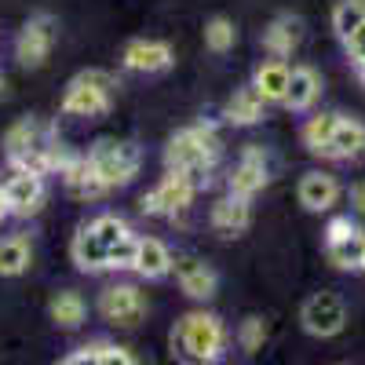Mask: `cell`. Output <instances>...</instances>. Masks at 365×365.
Here are the masks:
<instances>
[{
	"label": "cell",
	"instance_id": "35",
	"mask_svg": "<svg viewBox=\"0 0 365 365\" xmlns=\"http://www.w3.org/2000/svg\"><path fill=\"white\" fill-rule=\"evenodd\" d=\"M344 44H347V51H351V58H354V66H365V26L358 29V34H351Z\"/></svg>",
	"mask_w": 365,
	"mask_h": 365
},
{
	"label": "cell",
	"instance_id": "38",
	"mask_svg": "<svg viewBox=\"0 0 365 365\" xmlns=\"http://www.w3.org/2000/svg\"><path fill=\"white\" fill-rule=\"evenodd\" d=\"M358 77H361V84H365V66H358Z\"/></svg>",
	"mask_w": 365,
	"mask_h": 365
},
{
	"label": "cell",
	"instance_id": "6",
	"mask_svg": "<svg viewBox=\"0 0 365 365\" xmlns=\"http://www.w3.org/2000/svg\"><path fill=\"white\" fill-rule=\"evenodd\" d=\"M299 325L303 332H311L318 340H329V336H340L344 325H347V307L336 292H314L303 299L299 307Z\"/></svg>",
	"mask_w": 365,
	"mask_h": 365
},
{
	"label": "cell",
	"instance_id": "3",
	"mask_svg": "<svg viewBox=\"0 0 365 365\" xmlns=\"http://www.w3.org/2000/svg\"><path fill=\"white\" fill-rule=\"evenodd\" d=\"M55 135L48 125H41L37 117H22L4 132V158L11 161V168H29L48 175V150H51Z\"/></svg>",
	"mask_w": 365,
	"mask_h": 365
},
{
	"label": "cell",
	"instance_id": "5",
	"mask_svg": "<svg viewBox=\"0 0 365 365\" xmlns=\"http://www.w3.org/2000/svg\"><path fill=\"white\" fill-rule=\"evenodd\" d=\"M88 161L96 165L103 182L113 190V187H125V182L135 179L143 154H139V146L128 143V139H99L96 146L88 150Z\"/></svg>",
	"mask_w": 365,
	"mask_h": 365
},
{
	"label": "cell",
	"instance_id": "19",
	"mask_svg": "<svg viewBox=\"0 0 365 365\" xmlns=\"http://www.w3.org/2000/svg\"><path fill=\"white\" fill-rule=\"evenodd\" d=\"M299 37H303V22H299L296 15H278V19L263 29V48H267L274 58H285V55L296 51Z\"/></svg>",
	"mask_w": 365,
	"mask_h": 365
},
{
	"label": "cell",
	"instance_id": "9",
	"mask_svg": "<svg viewBox=\"0 0 365 365\" xmlns=\"http://www.w3.org/2000/svg\"><path fill=\"white\" fill-rule=\"evenodd\" d=\"M99 314H103L110 325L132 329V325H139L143 314H146V296H143L135 285H110V289H103V296H99Z\"/></svg>",
	"mask_w": 365,
	"mask_h": 365
},
{
	"label": "cell",
	"instance_id": "32",
	"mask_svg": "<svg viewBox=\"0 0 365 365\" xmlns=\"http://www.w3.org/2000/svg\"><path fill=\"white\" fill-rule=\"evenodd\" d=\"M135 249H139V237H135V234H125L117 245H110V267H113V270H132Z\"/></svg>",
	"mask_w": 365,
	"mask_h": 365
},
{
	"label": "cell",
	"instance_id": "37",
	"mask_svg": "<svg viewBox=\"0 0 365 365\" xmlns=\"http://www.w3.org/2000/svg\"><path fill=\"white\" fill-rule=\"evenodd\" d=\"M11 216V208H8V194H4V182H0V223H4Z\"/></svg>",
	"mask_w": 365,
	"mask_h": 365
},
{
	"label": "cell",
	"instance_id": "40",
	"mask_svg": "<svg viewBox=\"0 0 365 365\" xmlns=\"http://www.w3.org/2000/svg\"><path fill=\"white\" fill-rule=\"evenodd\" d=\"M0 91H4V77H0Z\"/></svg>",
	"mask_w": 365,
	"mask_h": 365
},
{
	"label": "cell",
	"instance_id": "21",
	"mask_svg": "<svg viewBox=\"0 0 365 365\" xmlns=\"http://www.w3.org/2000/svg\"><path fill=\"white\" fill-rule=\"evenodd\" d=\"M322 96V77L311 70V66H296L289 73V88H285V106L289 110H311L314 99Z\"/></svg>",
	"mask_w": 365,
	"mask_h": 365
},
{
	"label": "cell",
	"instance_id": "4",
	"mask_svg": "<svg viewBox=\"0 0 365 365\" xmlns=\"http://www.w3.org/2000/svg\"><path fill=\"white\" fill-rule=\"evenodd\" d=\"M113 77L106 70H84L66 84L63 110L73 117H103L113 103Z\"/></svg>",
	"mask_w": 365,
	"mask_h": 365
},
{
	"label": "cell",
	"instance_id": "11",
	"mask_svg": "<svg viewBox=\"0 0 365 365\" xmlns=\"http://www.w3.org/2000/svg\"><path fill=\"white\" fill-rule=\"evenodd\" d=\"M267 179H270V168H267L263 146H245V150H241V161H237L234 172H230V194L252 201V197L267 187Z\"/></svg>",
	"mask_w": 365,
	"mask_h": 365
},
{
	"label": "cell",
	"instance_id": "33",
	"mask_svg": "<svg viewBox=\"0 0 365 365\" xmlns=\"http://www.w3.org/2000/svg\"><path fill=\"white\" fill-rule=\"evenodd\" d=\"M91 230H96V234L106 241V245H117V241L125 237V234H132L128 223L120 220V216H110V212H106V216H99V220H91Z\"/></svg>",
	"mask_w": 365,
	"mask_h": 365
},
{
	"label": "cell",
	"instance_id": "13",
	"mask_svg": "<svg viewBox=\"0 0 365 365\" xmlns=\"http://www.w3.org/2000/svg\"><path fill=\"white\" fill-rule=\"evenodd\" d=\"M212 230L220 237H241L252 223V208H249V197H237V194H227L223 201L212 205V216H208Z\"/></svg>",
	"mask_w": 365,
	"mask_h": 365
},
{
	"label": "cell",
	"instance_id": "22",
	"mask_svg": "<svg viewBox=\"0 0 365 365\" xmlns=\"http://www.w3.org/2000/svg\"><path fill=\"white\" fill-rule=\"evenodd\" d=\"M263 106H267V99L256 91V84H249V88H237L234 96L227 99V106H223V113H227V120L230 125H256V120H263Z\"/></svg>",
	"mask_w": 365,
	"mask_h": 365
},
{
	"label": "cell",
	"instance_id": "30",
	"mask_svg": "<svg viewBox=\"0 0 365 365\" xmlns=\"http://www.w3.org/2000/svg\"><path fill=\"white\" fill-rule=\"evenodd\" d=\"M234 41H237V29H234V22L227 19V15H216V19H208L205 22V44L212 48V51H230L234 48Z\"/></svg>",
	"mask_w": 365,
	"mask_h": 365
},
{
	"label": "cell",
	"instance_id": "27",
	"mask_svg": "<svg viewBox=\"0 0 365 365\" xmlns=\"http://www.w3.org/2000/svg\"><path fill=\"white\" fill-rule=\"evenodd\" d=\"M29 267V241L22 234L0 237V278H19Z\"/></svg>",
	"mask_w": 365,
	"mask_h": 365
},
{
	"label": "cell",
	"instance_id": "25",
	"mask_svg": "<svg viewBox=\"0 0 365 365\" xmlns=\"http://www.w3.org/2000/svg\"><path fill=\"white\" fill-rule=\"evenodd\" d=\"M361 252H365V234L361 230L336 237V241H325V256L336 270H361Z\"/></svg>",
	"mask_w": 365,
	"mask_h": 365
},
{
	"label": "cell",
	"instance_id": "1",
	"mask_svg": "<svg viewBox=\"0 0 365 365\" xmlns=\"http://www.w3.org/2000/svg\"><path fill=\"white\" fill-rule=\"evenodd\" d=\"M168 347H172V358L179 361H194V365L220 361L227 351V325L208 311H190L172 325Z\"/></svg>",
	"mask_w": 365,
	"mask_h": 365
},
{
	"label": "cell",
	"instance_id": "10",
	"mask_svg": "<svg viewBox=\"0 0 365 365\" xmlns=\"http://www.w3.org/2000/svg\"><path fill=\"white\" fill-rule=\"evenodd\" d=\"M4 194H8V208L11 216H37L44 208V175L41 172H29V168H15L11 179H4Z\"/></svg>",
	"mask_w": 365,
	"mask_h": 365
},
{
	"label": "cell",
	"instance_id": "17",
	"mask_svg": "<svg viewBox=\"0 0 365 365\" xmlns=\"http://www.w3.org/2000/svg\"><path fill=\"white\" fill-rule=\"evenodd\" d=\"M63 182H66V190L81 201H96L103 197L110 187L103 182V175L96 172V165H91L88 158H73L66 168H63Z\"/></svg>",
	"mask_w": 365,
	"mask_h": 365
},
{
	"label": "cell",
	"instance_id": "14",
	"mask_svg": "<svg viewBox=\"0 0 365 365\" xmlns=\"http://www.w3.org/2000/svg\"><path fill=\"white\" fill-rule=\"evenodd\" d=\"M120 58H125V66L132 73H161V70L172 66L175 55L165 41H128Z\"/></svg>",
	"mask_w": 365,
	"mask_h": 365
},
{
	"label": "cell",
	"instance_id": "12",
	"mask_svg": "<svg viewBox=\"0 0 365 365\" xmlns=\"http://www.w3.org/2000/svg\"><path fill=\"white\" fill-rule=\"evenodd\" d=\"M172 270H175L179 289L187 292L190 299H212V296H216L220 278H216V270H212L201 256H179V259H172Z\"/></svg>",
	"mask_w": 365,
	"mask_h": 365
},
{
	"label": "cell",
	"instance_id": "24",
	"mask_svg": "<svg viewBox=\"0 0 365 365\" xmlns=\"http://www.w3.org/2000/svg\"><path fill=\"white\" fill-rule=\"evenodd\" d=\"M289 66L282 63V58H270V63H259V70H256V77H252V84H256V91L267 99V103H285V88H289Z\"/></svg>",
	"mask_w": 365,
	"mask_h": 365
},
{
	"label": "cell",
	"instance_id": "39",
	"mask_svg": "<svg viewBox=\"0 0 365 365\" xmlns=\"http://www.w3.org/2000/svg\"><path fill=\"white\" fill-rule=\"evenodd\" d=\"M361 270H365V252H361Z\"/></svg>",
	"mask_w": 365,
	"mask_h": 365
},
{
	"label": "cell",
	"instance_id": "8",
	"mask_svg": "<svg viewBox=\"0 0 365 365\" xmlns=\"http://www.w3.org/2000/svg\"><path fill=\"white\" fill-rule=\"evenodd\" d=\"M55 34H58L55 15H48V11L29 15L26 26H22V34H19V41H15V58L26 70H41L48 63V55H51Z\"/></svg>",
	"mask_w": 365,
	"mask_h": 365
},
{
	"label": "cell",
	"instance_id": "34",
	"mask_svg": "<svg viewBox=\"0 0 365 365\" xmlns=\"http://www.w3.org/2000/svg\"><path fill=\"white\" fill-rule=\"evenodd\" d=\"M358 230V223L351 220V216H336L329 227H325V241H336V237H347V234H354Z\"/></svg>",
	"mask_w": 365,
	"mask_h": 365
},
{
	"label": "cell",
	"instance_id": "15",
	"mask_svg": "<svg viewBox=\"0 0 365 365\" xmlns=\"http://www.w3.org/2000/svg\"><path fill=\"white\" fill-rule=\"evenodd\" d=\"M70 256H73L77 270H84V274H99V270L110 267V245H106V241H103L96 230H91V223L81 227V230L73 234Z\"/></svg>",
	"mask_w": 365,
	"mask_h": 365
},
{
	"label": "cell",
	"instance_id": "7",
	"mask_svg": "<svg viewBox=\"0 0 365 365\" xmlns=\"http://www.w3.org/2000/svg\"><path fill=\"white\" fill-rule=\"evenodd\" d=\"M194 194H197V182L168 168V175H161L158 187L139 201V208L146 216H179V212H187L194 205Z\"/></svg>",
	"mask_w": 365,
	"mask_h": 365
},
{
	"label": "cell",
	"instance_id": "18",
	"mask_svg": "<svg viewBox=\"0 0 365 365\" xmlns=\"http://www.w3.org/2000/svg\"><path fill=\"white\" fill-rule=\"evenodd\" d=\"M299 205L307 208V212H325V208H332L336 205V197H340V182L332 179L329 172H307L299 179Z\"/></svg>",
	"mask_w": 365,
	"mask_h": 365
},
{
	"label": "cell",
	"instance_id": "36",
	"mask_svg": "<svg viewBox=\"0 0 365 365\" xmlns=\"http://www.w3.org/2000/svg\"><path fill=\"white\" fill-rule=\"evenodd\" d=\"M351 205H354L358 212H365V179L351 187Z\"/></svg>",
	"mask_w": 365,
	"mask_h": 365
},
{
	"label": "cell",
	"instance_id": "20",
	"mask_svg": "<svg viewBox=\"0 0 365 365\" xmlns=\"http://www.w3.org/2000/svg\"><path fill=\"white\" fill-rule=\"evenodd\" d=\"M132 270L143 274V278H150V282L165 278V274L172 270V252L165 249V241H158V237H139V249H135Z\"/></svg>",
	"mask_w": 365,
	"mask_h": 365
},
{
	"label": "cell",
	"instance_id": "31",
	"mask_svg": "<svg viewBox=\"0 0 365 365\" xmlns=\"http://www.w3.org/2000/svg\"><path fill=\"white\" fill-rule=\"evenodd\" d=\"M263 344H267V322L259 314H249L245 322L237 325V347L256 354V351H263Z\"/></svg>",
	"mask_w": 365,
	"mask_h": 365
},
{
	"label": "cell",
	"instance_id": "28",
	"mask_svg": "<svg viewBox=\"0 0 365 365\" xmlns=\"http://www.w3.org/2000/svg\"><path fill=\"white\" fill-rule=\"evenodd\" d=\"M336 120H340V113H318V117H311L307 125H303V146L311 150V154H325V146H329V139H332V128H336Z\"/></svg>",
	"mask_w": 365,
	"mask_h": 365
},
{
	"label": "cell",
	"instance_id": "29",
	"mask_svg": "<svg viewBox=\"0 0 365 365\" xmlns=\"http://www.w3.org/2000/svg\"><path fill=\"white\" fill-rule=\"evenodd\" d=\"M361 26H365V0H340V4L332 8V29H336L340 41L358 34Z\"/></svg>",
	"mask_w": 365,
	"mask_h": 365
},
{
	"label": "cell",
	"instance_id": "16",
	"mask_svg": "<svg viewBox=\"0 0 365 365\" xmlns=\"http://www.w3.org/2000/svg\"><path fill=\"white\" fill-rule=\"evenodd\" d=\"M365 154V125L354 117H344L336 120V128H332V139L325 146L322 158H332V161H351V158H361Z\"/></svg>",
	"mask_w": 365,
	"mask_h": 365
},
{
	"label": "cell",
	"instance_id": "2",
	"mask_svg": "<svg viewBox=\"0 0 365 365\" xmlns=\"http://www.w3.org/2000/svg\"><path fill=\"white\" fill-rule=\"evenodd\" d=\"M220 158V135L216 128H208V125H194V128H182L168 139L165 146V165L172 172H182V175H190L197 187H201V179L205 172L216 165Z\"/></svg>",
	"mask_w": 365,
	"mask_h": 365
},
{
	"label": "cell",
	"instance_id": "23",
	"mask_svg": "<svg viewBox=\"0 0 365 365\" xmlns=\"http://www.w3.org/2000/svg\"><path fill=\"white\" fill-rule=\"evenodd\" d=\"M66 365H132L135 361V354H128L125 347H117V344H110V340H96V344H84V347H77L73 354H66L63 358Z\"/></svg>",
	"mask_w": 365,
	"mask_h": 365
},
{
	"label": "cell",
	"instance_id": "26",
	"mask_svg": "<svg viewBox=\"0 0 365 365\" xmlns=\"http://www.w3.org/2000/svg\"><path fill=\"white\" fill-rule=\"evenodd\" d=\"M48 311H51V322H55L58 329H77V325L84 322V314H88L81 292H73V289L55 292L51 303H48Z\"/></svg>",
	"mask_w": 365,
	"mask_h": 365
}]
</instances>
